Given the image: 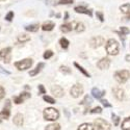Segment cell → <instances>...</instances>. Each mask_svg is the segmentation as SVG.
<instances>
[{"label": "cell", "mask_w": 130, "mask_h": 130, "mask_svg": "<svg viewBox=\"0 0 130 130\" xmlns=\"http://www.w3.org/2000/svg\"><path fill=\"white\" fill-rule=\"evenodd\" d=\"M109 66H110V59L108 57H103L97 62V67L100 70H106L109 68Z\"/></svg>", "instance_id": "cell-9"}, {"label": "cell", "mask_w": 130, "mask_h": 130, "mask_svg": "<svg viewBox=\"0 0 130 130\" xmlns=\"http://www.w3.org/2000/svg\"><path fill=\"white\" fill-rule=\"evenodd\" d=\"M112 93H113L115 97L119 101L124 100V98H125V91L122 88H113L112 89Z\"/></svg>", "instance_id": "cell-11"}, {"label": "cell", "mask_w": 130, "mask_h": 130, "mask_svg": "<svg viewBox=\"0 0 130 130\" xmlns=\"http://www.w3.org/2000/svg\"><path fill=\"white\" fill-rule=\"evenodd\" d=\"M44 66H45V64L43 63V62H40V63L38 64V66L36 67V69L31 70V71L29 72V75H30V76H36L37 74H39V73H40V71L42 70V68H44Z\"/></svg>", "instance_id": "cell-19"}, {"label": "cell", "mask_w": 130, "mask_h": 130, "mask_svg": "<svg viewBox=\"0 0 130 130\" xmlns=\"http://www.w3.org/2000/svg\"><path fill=\"white\" fill-rule=\"evenodd\" d=\"M28 98H30V94L27 93V92H25V93H22L21 95H19L18 97H15L14 101H15L16 104H21L25 99H28Z\"/></svg>", "instance_id": "cell-13"}, {"label": "cell", "mask_w": 130, "mask_h": 130, "mask_svg": "<svg viewBox=\"0 0 130 130\" xmlns=\"http://www.w3.org/2000/svg\"><path fill=\"white\" fill-rule=\"evenodd\" d=\"M120 10L123 14H126V15L130 14V3H125V4L121 5L120 6Z\"/></svg>", "instance_id": "cell-25"}, {"label": "cell", "mask_w": 130, "mask_h": 130, "mask_svg": "<svg viewBox=\"0 0 130 130\" xmlns=\"http://www.w3.org/2000/svg\"><path fill=\"white\" fill-rule=\"evenodd\" d=\"M0 58H1L4 62L8 63L12 58V48H4L2 50H0Z\"/></svg>", "instance_id": "cell-6"}, {"label": "cell", "mask_w": 130, "mask_h": 130, "mask_svg": "<svg viewBox=\"0 0 130 130\" xmlns=\"http://www.w3.org/2000/svg\"><path fill=\"white\" fill-rule=\"evenodd\" d=\"M96 16H97V18L99 19V21H101V22H103V21H104V16H103V14L101 12H97Z\"/></svg>", "instance_id": "cell-38"}, {"label": "cell", "mask_w": 130, "mask_h": 130, "mask_svg": "<svg viewBox=\"0 0 130 130\" xmlns=\"http://www.w3.org/2000/svg\"><path fill=\"white\" fill-rule=\"evenodd\" d=\"M60 72L61 73H63V74H67V75H69V74H71L72 73V70L69 68V67H67V66H60Z\"/></svg>", "instance_id": "cell-30"}, {"label": "cell", "mask_w": 130, "mask_h": 130, "mask_svg": "<svg viewBox=\"0 0 130 130\" xmlns=\"http://www.w3.org/2000/svg\"><path fill=\"white\" fill-rule=\"evenodd\" d=\"M2 122V117H1V115H0V123Z\"/></svg>", "instance_id": "cell-45"}, {"label": "cell", "mask_w": 130, "mask_h": 130, "mask_svg": "<svg viewBox=\"0 0 130 130\" xmlns=\"http://www.w3.org/2000/svg\"><path fill=\"white\" fill-rule=\"evenodd\" d=\"M54 26H55L54 22H52V21H47V22H45L42 25V29L44 31H51L54 28Z\"/></svg>", "instance_id": "cell-18"}, {"label": "cell", "mask_w": 130, "mask_h": 130, "mask_svg": "<svg viewBox=\"0 0 130 130\" xmlns=\"http://www.w3.org/2000/svg\"><path fill=\"white\" fill-rule=\"evenodd\" d=\"M104 42H105V40L102 37H99V36L98 37H94L90 41V46L92 48H94V49H97V48L101 47L104 44Z\"/></svg>", "instance_id": "cell-7"}, {"label": "cell", "mask_w": 130, "mask_h": 130, "mask_svg": "<svg viewBox=\"0 0 130 130\" xmlns=\"http://www.w3.org/2000/svg\"><path fill=\"white\" fill-rule=\"evenodd\" d=\"M92 94H93V96L95 97V98L101 99L102 97L105 95V91H100L98 88H94V89L92 90Z\"/></svg>", "instance_id": "cell-17"}, {"label": "cell", "mask_w": 130, "mask_h": 130, "mask_svg": "<svg viewBox=\"0 0 130 130\" xmlns=\"http://www.w3.org/2000/svg\"><path fill=\"white\" fill-rule=\"evenodd\" d=\"M46 93V90L44 88V85L43 84H40L39 85V94H45Z\"/></svg>", "instance_id": "cell-39"}, {"label": "cell", "mask_w": 130, "mask_h": 130, "mask_svg": "<svg viewBox=\"0 0 130 130\" xmlns=\"http://www.w3.org/2000/svg\"><path fill=\"white\" fill-rule=\"evenodd\" d=\"M4 95H5V92H4V89L2 88L1 85H0V99H2L3 97H4Z\"/></svg>", "instance_id": "cell-41"}, {"label": "cell", "mask_w": 130, "mask_h": 130, "mask_svg": "<svg viewBox=\"0 0 130 130\" xmlns=\"http://www.w3.org/2000/svg\"><path fill=\"white\" fill-rule=\"evenodd\" d=\"M112 121H113V125L115 126H118L119 123H120V117L119 116H116V115H112Z\"/></svg>", "instance_id": "cell-34"}, {"label": "cell", "mask_w": 130, "mask_h": 130, "mask_svg": "<svg viewBox=\"0 0 130 130\" xmlns=\"http://www.w3.org/2000/svg\"><path fill=\"white\" fill-rule=\"evenodd\" d=\"M60 30L63 32V34H67V32H70L73 30L72 27V23H66V24H62L60 26Z\"/></svg>", "instance_id": "cell-22"}, {"label": "cell", "mask_w": 130, "mask_h": 130, "mask_svg": "<svg viewBox=\"0 0 130 130\" xmlns=\"http://www.w3.org/2000/svg\"><path fill=\"white\" fill-rule=\"evenodd\" d=\"M94 124H95V127H96L97 130H110L109 123H108L107 121H105L104 119H101V118L96 119Z\"/></svg>", "instance_id": "cell-5"}, {"label": "cell", "mask_w": 130, "mask_h": 130, "mask_svg": "<svg viewBox=\"0 0 130 130\" xmlns=\"http://www.w3.org/2000/svg\"><path fill=\"white\" fill-rule=\"evenodd\" d=\"M102 104H103V106H105V107H111V104L110 103H108V101L107 100H104V99H101V101H100Z\"/></svg>", "instance_id": "cell-40"}, {"label": "cell", "mask_w": 130, "mask_h": 130, "mask_svg": "<svg viewBox=\"0 0 130 130\" xmlns=\"http://www.w3.org/2000/svg\"><path fill=\"white\" fill-rule=\"evenodd\" d=\"M51 93L55 97H57V98H60V97H62L63 94H64L63 89L61 88L60 85H53L51 88Z\"/></svg>", "instance_id": "cell-12"}, {"label": "cell", "mask_w": 130, "mask_h": 130, "mask_svg": "<svg viewBox=\"0 0 130 130\" xmlns=\"http://www.w3.org/2000/svg\"><path fill=\"white\" fill-rule=\"evenodd\" d=\"M80 103L83 104V105H85L84 113H86V112H88V107H89V105H91V103H92V98H91V97H89V96H85V97H84V99H83Z\"/></svg>", "instance_id": "cell-21"}, {"label": "cell", "mask_w": 130, "mask_h": 130, "mask_svg": "<svg viewBox=\"0 0 130 130\" xmlns=\"http://www.w3.org/2000/svg\"><path fill=\"white\" fill-rule=\"evenodd\" d=\"M68 17H69V15H68V13H66V15H64V20H68Z\"/></svg>", "instance_id": "cell-43"}, {"label": "cell", "mask_w": 130, "mask_h": 130, "mask_svg": "<svg viewBox=\"0 0 130 130\" xmlns=\"http://www.w3.org/2000/svg\"><path fill=\"white\" fill-rule=\"evenodd\" d=\"M43 99H44V101H46V102H48L50 104H54V103H55V100H54L52 97H50V96H44V97H43Z\"/></svg>", "instance_id": "cell-32"}, {"label": "cell", "mask_w": 130, "mask_h": 130, "mask_svg": "<svg viewBox=\"0 0 130 130\" xmlns=\"http://www.w3.org/2000/svg\"><path fill=\"white\" fill-rule=\"evenodd\" d=\"M74 66L76 67V68H77V69H78V70H79V71H80V72H81V73L84 75V76H86V77H91L90 73H89L88 71H86V70H85V69H84L82 66H80L79 63H77V62H74Z\"/></svg>", "instance_id": "cell-23"}, {"label": "cell", "mask_w": 130, "mask_h": 130, "mask_svg": "<svg viewBox=\"0 0 130 130\" xmlns=\"http://www.w3.org/2000/svg\"><path fill=\"white\" fill-rule=\"evenodd\" d=\"M0 115H1L2 119H8L9 118V116H10V101L8 99L5 101V105L3 107L2 111L0 112Z\"/></svg>", "instance_id": "cell-10"}, {"label": "cell", "mask_w": 130, "mask_h": 130, "mask_svg": "<svg viewBox=\"0 0 130 130\" xmlns=\"http://www.w3.org/2000/svg\"><path fill=\"white\" fill-rule=\"evenodd\" d=\"M72 27H73V30L78 32V34L84 31V29H85V26L82 22H72Z\"/></svg>", "instance_id": "cell-15"}, {"label": "cell", "mask_w": 130, "mask_h": 130, "mask_svg": "<svg viewBox=\"0 0 130 130\" xmlns=\"http://www.w3.org/2000/svg\"><path fill=\"white\" fill-rule=\"evenodd\" d=\"M125 59H126V61H130V54H128V55H126Z\"/></svg>", "instance_id": "cell-42"}, {"label": "cell", "mask_w": 130, "mask_h": 130, "mask_svg": "<svg viewBox=\"0 0 130 130\" xmlns=\"http://www.w3.org/2000/svg\"><path fill=\"white\" fill-rule=\"evenodd\" d=\"M74 0H59V4H72Z\"/></svg>", "instance_id": "cell-37"}, {"label": "cell", "mask_w": 130, "mask_h": 130, "mask_svg": "<svg viewBox=\"0 0 130 130\" xmlns=\"http://www.w3.org/2000/svg\"><path fill=\"white\" fill-rule=\"evenodd\" d=\"M113 77L119 83H125L130 78V72L128 70H119L115 72Z\"/></svg>", "instance_id": "cell-3"}, {"label": "cell", "mask_w": 130, "mask_h": 130, "mask_svg": "<svg viewBox=\"0 0 130 130\" xmlns=\"http://www.w3.org/2000/svg\"><path fill=\"white\" fill-rule=\"evenodd\" d=\"M14 16H15V14H14V12H9L6 16H5V20L6 21H8V22H10L13 19H14Z\"/></svg>", "instance_id": "cell-35"}, {"label": "cell", "mask_w": 130, "mask_h": 130, "mask_svg": "<svg viewBox=\"0 0 130 130\" xmlns=\"http://www.w3.org/2000/svg\"><path fill=\"white\" fill-rule=\"evenodd\" d=\"M28 41H30V37L27 36V35L18 36V42H20V43H25V42H28Z\"/></svg>", "instance_id": "cell-29"}, {"label": "cell", "mask_w": 130, "mask_h": 130, "mask_svg": "<svg viewBox=\"0 0 130 130\" xmlns=\"http://www.w3.org/2000/svg\"><path fill=\"white\" fill-rule=\"evenodd\" d=\"M34 61H32L31 58H25V59H22V60H19V61H16L15 62V67L19 70V71H24V70H27L29 69Z\"/></svg>", "instance_id": "cell-4"}, {"label": "cell", "mask_w": 130, "mask_h": 130, "mask_svg": "<svg viewBox=\"0 0 130 130\" xmlns=\"http://www.w3.org/2000/svg\"><path fill=\"white\" fill-rule=\"evenodd\" d=\"M121 128L122 130H130V117H127L124 119L121 125Z\"/></svg>", "instance_id": "cell-20"}, {"label": "cell", "mask_w": 130, "mask_h": 130, "mask_svg": "<svg viewBox=\"0 0 130 130\" xmlns=\"http://www.w3.org/2000/svg\"><path fill=\"white\" fill-rule=\"evenodd\" d=\"M70 94L72 97H74V98H78V97H80L83 94V86L81 84L73 85L70 90Z\"/></svg>", "instance_id": "cell-8"}, {"label": "cell", "mask_w": 130, "mask_h": 130, "mask_svg": "<svg viewBox=\"0 0 130 130\" xmlns=\"http://www.w3.org/2000/svg\"><path fill=\"white\" fill-rule=\"evenodd\" d=\"M128 34H130V30H129L127 27L122 26V27L120 28V36H121V37H122V36H125V35H128Z\"/></svg>", "instance_id": "cell-31"}, {"label": "cell", "mask_w": 130, "mask_h": 130, "mask_svg": "<svg viewBox=\"0 0 130 130\" xmlns=\"http://www.w3.org/2000/svg\"><path fill=\"white\" fill-rule=\"evenodd\" d=\"M39 27H40L39 24H30V25H27L25 27V29L27 31H30V32H37L39 30Z\"/></svg>", "instance_id": "cell-26"}, {"label": "cell", "mask_w": 130, "mask_h": 130, "mask_svg": "<svg viewBox=\"0 0 130 130\" xmlns=\"http://www.w3.org/2000/svg\"><path fill=\"white\" fill-rule=\"evenodd\" d=\"M43 115H44V119L47 121H56L59 118L58 110L55 109V108H53V107H48L46 109H44Z\"/></svg>", "instance_id": "cell-2"}, {"label": "cell", "mask_w": 130, "mask_h": 130, "mask_svg": "<svg viewBox=\"0 0 130 130\" xmlns=\"http://www.w3.org/2000/svg\"><path fill=\"white\" fill-rule=\"evenodd\" d=\"M53 56V51L52 50H47V51H45V53H44V58L45 59H49L50 57H52Z\"/></svg>", "instance_id": "cell-33"}, {"label": "cell", "mask_w": 130, "mask_h": 130, "mask_svg": "<svg viewBox=\"0 0 130 130\" xmlns=\"http://www.w3.org/2000/svg\"><path fill=\"white\" fill-rule=\"evenodd\" d=\"M59 44H60V47L63 48V49H67L69 47V44H70V42L66 39V38H61L59 40Z\"/></svg>", "instance_id": "cell-27"}, {"label": "cell", "mask_w": 130, "mask_h": 130, "mask_svg": "<svg viewBox=\"0 0 130 130\" xmlns=\"http://www.w3.org/2000/svg\"><path fill=\"white\" fill-rule=\"evenodd\" d=\"M126 19H129V20H130V14H128V15H127V17H126Z\"/></svg>", "instance_id": "cell-44"}, {"label": "cell", "mask_w": 130, "mask_h": 130, "mask_svg": "<svg viewBox=\"0 0 130 130\" xmlns=\"http://www.w3.org/2000/svg\"><path fill=\"white\" fill-rule=\"evenodd\" d=\"M74 10L76 12L77 14H84V15H89L90 17H92V10H90V9H88L86 7H84V6H76L74 8Z\"/></svg>", "instance_id": "cell-14"}, {"label": "cell", "mask_w": 130, "mask_h": 130, "mask_svg": "<svg viewBox=\"0 0 130 130\" xmlns=\"http://www.w3.org/2000/svg\"><path fill=\"white\" fill-rule=\"evenodd\" d=\"M24 123V120H23V116L21 113H17L15 117H14V124L18 127H21Z\"/></svg>", "instance_id": "cell-16"}, {"label": "cell", "mask_w": 130, "mask_h": 130, "mask_svg": "<svg viewBox=\"0 0 130 130\" xmlns=\"http://www.w3.org/2000/svg\"><path fill=\"white\" fill-rule=\"evenodd\" d=\"M77 130H94V126L90 123H83L78 127Z\"/></svg>", "instance_id": "cell-24"}, {"label": "cell", "mask_w": 130, "mask_h": 130, "mask_svg": "<svg viewBox=\"0 0 130 130\" xmlns=\"http://www.w3.org/2000/svg\"><path fill=\"white\" fill-rule=\"evenodd\" d=\"M101 112H102V108L100 106H97L91 110V113H101Z\"/></svg>", "instance_id": "cell-36"}, {"label": "cell", "mask_w": 130, "mask_h": 130, "mask_svg": "<svg viewBox=\"0 0 130 130\" xmlns=\"http://www.w3.org/2000/svg\"><path fill=\"white\" fill-rule=\"evenodd\" d=\"M45 130H60V125L57 123H53V124L48 125L45 128Z\"/></svg>", "instance_id": "cell-28"}, {"label": "cell", "mask_w": 130, "mask_h": 130, "mask_svg": "<svg viewBox=\"0 0 130 130\" xmlns=\"http://www.w3.org/2000/svg\"><path fill=\"white\" fill-rule=\"evenodd\" d=\"M105 49L109 55H117L119 53V50H120V46H119V43L115 39H110L107 41Z\"/></svg>", "instance_id": "cell-1"}]
</instances>
